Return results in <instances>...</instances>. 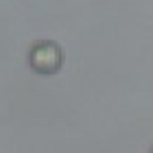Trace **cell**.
I'll use <instances>...</instances> for the list:
<instances>
[{
    "label": "cell",
    "mask_w": 153,
    "mask_h": 153,
    "mask_svg": "<svg viewBox=\"0 0 153 153\" xmlns=\"http://www.w3.org/2000/svg\"><path fill=\"white\" fill-rule=\"evenodd\" d=\"M31 66L39 74H53L61 66V53L55 44H37L31 53Z\"/></svg>",
    "instance_id": "cell-1"
}]
</instances>
